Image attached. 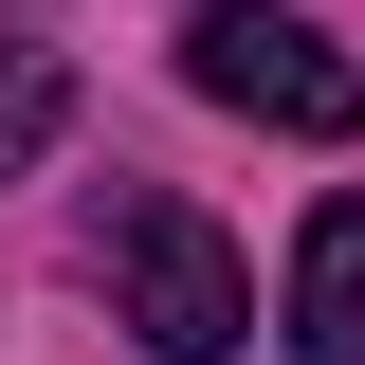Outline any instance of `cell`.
Returning <instances> with one entry per match:
<instances>
[{
	"label": "cell",
	"mask_w": 365,
	"mask_h": 365,
	"mask_svg": "<svg viewBox=\"0 0 365 365\" xmlns=\"http://www.w3.org/2000/svg\"><path fill=\"white\" fill-rule=\"evenodd\" d=\"M110 292H128L146 365H220L237 329H256V274H237L220 220H201V201H165V182H128V201H110Z\"/></svg>",
	"instance_id": "7a4b0ae2"
},
{
	"label": "cell",
	"mask_w": 365,
	"mask_h": 365,
	"mask_svg": "<svg viewBox=\"0 0 365 365\" xmlns=\"http://www.w3.org/2000/svg\"><path fill=\"white\" fill-rule=\"evenodd\" d=\"M292 347L365 365V201H311V237H292Z\"/></svg>",
	"instance_id": "3957f363"
},
{
	"label": "cell",
	"mask_w": 365,
	"mask_h": 365,
	"mask_svg": "<svg viewBox=\"0 0 365 365\" xmlns=\"http://www.w3.org/2000/svg\"><path fill=\"white\" fill-rule=\"evenodd\" d=\"M182 91L237 110V128H292V146H347L365 128V73L292 19V0H201V19H182Z\"/></svg>",
	"instance_id": "6da1fadb"
},
{
	"label": "cell",
	"mask_w": 365,
	"mask_h": 365,
	"mask_svg": "<svg viewBox=\"0 0 365 365\" xmlns=\"http://www.w3.org/2000/svg\"><path fill=\"white\" fill-rule=\"evenodd\" d=\"M55 128H73V55H55V37H0V182L37 165Z\"/></svg>",
	"instance_id": "277c9868"
}]
</instances>
